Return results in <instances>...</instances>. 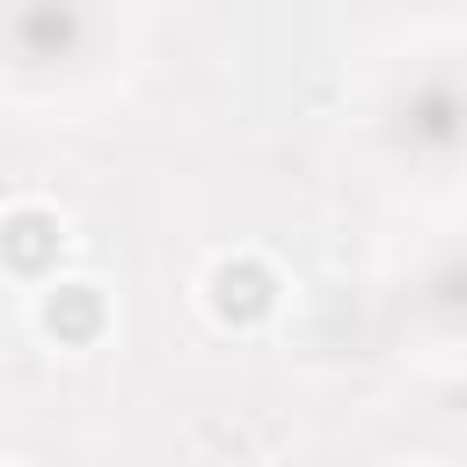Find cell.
Segmentation results:
<instances>
[{
  "mask_svg": "<svg viewBox=\"0 0 467 467\" xmlns=\"http://www.w3.org/2000/svg\"><path fill=\"white\" fill-rule=\"evenodd\" d=\"M277 299H285V277H277L263 255H248V248L219 255L212 277H204V306H212L219 328H263V321L277 314Z\"/></svg>",
  "mask_w": 467,
  "mask_h": 467,
  "instance_id": "6da1fadb",
  "label": "cell"
},
{
  "mask_svg": "<svg viewBox=\"0 0 467 467\" xmlns=\"http://www.w3.org/2000/svg\"><path fill=\"white\" fill-rule=\"evenodd\" d=\"M36 328H44L58 350H88V343H102V328H109V292H102L95 277H58V285H44V299H36Z\"/></svg>",
  "mask_w": 467,
  "mask_h": 467,
  "instance_id": "7a4b0ae2",
  "label": "cell"
},
{
  "mask_svg": "<svg viewBox=\"0 0 467 467\" xmlns=\"http://www.w3.org/2000/svg\"><path fill=\"white\" fill-rule=\"evenodd\" d=\"M66 255V219L51 204H15L0 212V270L7 277H51Z\"/></svg>",
  "mask_w": 467,
  "mask_h": 467,
  "instance_id": "3957f363",
  "label": "cell"
}]
</instances>
